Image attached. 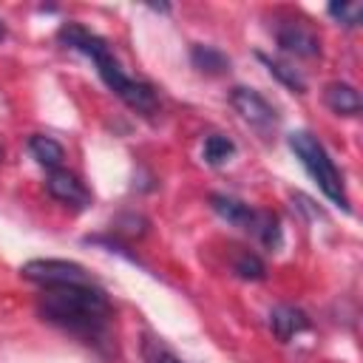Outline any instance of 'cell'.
<instances>
[{
    "instance_id": "obj_1",
    "label": "cell",
    "mask_w": 363,
    "mask_h": 363,
    "mask_svg": "<svg viewBox=\"0 0 363 363\" xmlns=\"http://www.w3.org/2000/svg\"><path fill=\"white\" fill-rule=\"evenodd\" d=\"M37 315L88 346L111 343L113 306L96 284H65L43 289L37 295Z\"/></svg>"
},
{
    "instance_id": "obj_2",
    "label": "cell",
    "mask_w": 363,
    "mask_h": 363,
    "mask_svg": "<svg viewBox=\"0 0 363 363\" xmlns=\"http://www.w3.org/2000/svg\"><path fill=\"white\" fill-rule=\"evenodd\" d=\"M57 43L68 51H77L82 57H88L96 65L99 79L108 85V91H113L128 108L139 111V113H156L159 99H156V88L145 79L128 77L119 65V60L113 57L111 45L105 37L94 34L91 28L79 26V23H62L57 31Z\"/></svg>"
},
{
    "instance_id": "obj_3",
    "label": "cell",
    "mask_w": 363,
    "mask_h": 363,
    "mask_svg": "<svg viewBox=\"0 0 363 363\" xmlns=\"http://www.w3.org/2000/svg\"><path fill=\"white\" fill-rule=\"evenodd\" d=\"M286 145L295 153V159L301 162V167L309 173V179L318 184V190L335 207L349 213V193H346V184H343V173L337 170L335 159L320 145V139L315 133H309V130H292L286 136Z\"/></svg>"
},
{
    "instance_id": "obj_4",
    "label": "cell",
    "mask_w": 363,
    "mask_h": 363,
    "mask_svg": "<svg viewBox=\"0 0 363 363\" xmlns=\"http://www.w3.org/2000/svg\"><path fill=\"white\" fill-rule=\"evenodd\" d=\"M20 275L43 289L65 286V284H94L91 272L82 264L65 261V258H31L20 267Z\"/></svg>"
},
{
    "instance_id": "obj_5",
    "label": "cell",
    "mask_w": 363,
    "mask_h": 363,
    "mask_svg": "<svg viewBox=\"0 0 363 363\" xmlns=\"http://www.w3.org/2000/svg\"><path fill=\"white\" fill-rule=\"evenodd\" d=\"M230 105L238 111V116L244 122H250L255 130L267 133L278 125V111L255 91V88H244V85H235L230 91Z\"/></svg>"
},
{
    "instance_id": "obj_6",
    "label": "cell",
    "mask_w": 363,
    "mask_h": 363,
    "mask_svg": "<svg viewBox=\"0 0 363 363\" xmlns=\"http://www.w3.org/2000/svg\"><path fill=\"white\" fill-rule=\"evenodd\" d=\"M275 43L284 54H292L301 60L320 57V40L303 20H281L275 26Z\"/></svg>"
},
{
    "instance_id": "obj_7",
    "label": "cell",
    "mask_w": 363,
    "mask_h": 363,
    "mask_svg": "<svg viewBox=\"0 0 363 363\" xmlns=\"http://www.w3.org/2000/svg\"><path fill=\"white\" fill-rule=\"evenodd\" d=\"M45 190L54 201L65 204V207H74V210H85L91 207V190L79 182L77 173L71 170H51L48 179H45Z\"/></svg>"
},
{
    "instance_id": "obj_8",
    "label": "cell",
    "mask_w": 363,
    "mask_h": 363,
    "mask_svg": "<svg viewBox=\"0 0 363 363\" xmlns=\"http://www.w3.org/2000/svg\"><path fill=\"white\" fill-rule=\"evenodd\" d=\"M210 207H213V213L218 218H224L227 224H233V227H238V230L252 235V227L258 221V207H250L247 201H241L235 196H227V193H213L210 196Z\"/></svg>"
},
{
    "instance_id": "obj_9",
    "label": "cell",
    "mask_w": 363,
    "mask_h": 363,
    "mask_svg": "<svg viewBox=\"0 0 363 363\" xmlns=\"http://www.w3.org/2000/svg\"><path fill=\"white\" fill-rule=\"evenodd\" d=\"M309 323H312L309 315L303 309H298V306H289V303H281V306H275L269 312V329L281 343H289L295 335L306 332Z\"/></svg>"
},
{
    "instance_id": "obj_10",
    "label": "cell",
    "mask_w": 363,
    "mask_h": 363,
    "mask_svg": "<svg viewBox=\"0 0 363 363\" xmlns=\"http://www.w3.org/2000/svg\"><path fill=\"white\" fill-rule=\"evenodd\" d=\"M323 102L337 116H357L363 111L360 91L354 85H349V82H329L323 88Z\"/></svg>"
},
{
    "instance_id": "obj_11",
    "label": "cell",
    "mask_w": 363,
    "mask_h": 363,
    "mask_svg": "<svg viewBox=\"0 0 363 363\" xmlns=\"http://www.w3.org/2000/svg\"><path fill=\"white\" fill-rule=\"evenodd\" d=\"M190 62H193L196 71L210 74V77H221V74L230 71V57H227L221 48L204 45V43H196V45L190 48Z\"/></svg>"
},
{
    "instance_id": "obj_12",
    "label": "cell",
    "mask_w": 363,
    "mask_h": 363,
    "mask_svg": "<svg viewBox=\"0 0 363 363\" xmlns=\"http://www.w3.org/2000/svg\"><path fill=\"white\" fill-rule=\"evenodd\" d=\"M28 153H31L34 162H37L40 167H45L48 173H51V170H60V167H62V159H65V147H62L57 139L45 136V133H34V136L28 139Z\"/></svg>"
},
{
    "instance_id": "obj_13",
    "label": "cell",
    "mask_w": 363,
    "mask_h": 363,
    "mask_svg": "<svg viewBox=\"0 0 363 363\" xmlns=\"http://www.w3.org/2000/svg\"><path fill=\"white\" fill-rule=\"evenodd\" d=\"M258 60L267 65V71H269L284 88H289L292 94H306V79H303V74H301L298 68H292V65H286V62H281V60H272V57H267V54H258Z\"/></svg>"
},
{
    "instance_id": "obj_14",
    "label": "cell",
    "mask_w": 363,
    "mask_h": 363,
    "mask_svg": "<svg viewBox=\"0 0 363 363\" xmlns=\"http://www.w3.org/2000/svg\"><path fill=\"white\" fill-rule=\"evenodd\" d=\"M233 153H235V142H233L230 136H224V133H210V136H204L201 156H204V162H207V164L218 167V164L230 162V156H233Z\"/></svg>"
},
{
    "instance_id": "obj_15",
    "label": "cell",
    "mask_w": 363,
    "mask_h": 363,
    "mask_svg": "<svg viewBox=\"0 0 363 363\" xmlns=\"http://www.w3.org/2000/svg\"><path fill=\"white\" fill-rule=\"evenodd\" d=\"M233 272H235L241 281H264V278H267V267H264V261H261L255 252H250V250H244V252L235 255V261H233Z\"/></svg>"
},
{
    "instance_id": "obj_16",
    "label": "cell",
    "mask_w": 363,
    "mask_h": 363,
    "mask_svg": "<svg viewBox=\"0 0 363 363\" xmlns=\"http://www.w3.org/2000/svg\"><path fill=\"white\" fill-rule=\"evenodd\" d=\"M326 14H329L335 23H340V26H346V28H354V26H360L363 3H329V6H326Z\"/></svg>"
},
{
    "instance_id": "obj_17",
    "label": "cell",
    "mask_w": 363,
    "mask_h": 363,
    "mask_svg": "<svg viewBox=\"0 0 363 363\" xmlns=\"http://www.w3.org/2000/svg\"><path fill=\"white\" fill-rule=\"evenodd\" d=\"M142 352H145V360H147V363H182L164 343H159V340H153V337L145 340Z\"/></svg>"
},
{
    "instance_id": "obj_18",
    "label": "cell",
    "mask_w": 363,
    "mask_h": 363,
    "mask_svg": "<svg viewBox=\"0 0 363 363\" xmlns=\"http://www.w3.org/2000/svg\"><path fill=\"white\" fill-rule=\"evenodd\" d=\"M6 37V26H3V20H0V40Z\"/></svg>"
},
{
    "instance_id": "obj_19",
    "label": "cell",
    "mask_w": 363,
    "mask_h": 363,
    "mask_svg": "<svg viewBox=\"0 0 363 363\" xmlns=\"http://www.w3.org/2000/svg\"><path fill=\"white\" fill-rule=\"evenodd\" d=\"M3 156H6V150H3V145H0V162H3Z\"/></svg>"
}]
</instances>
